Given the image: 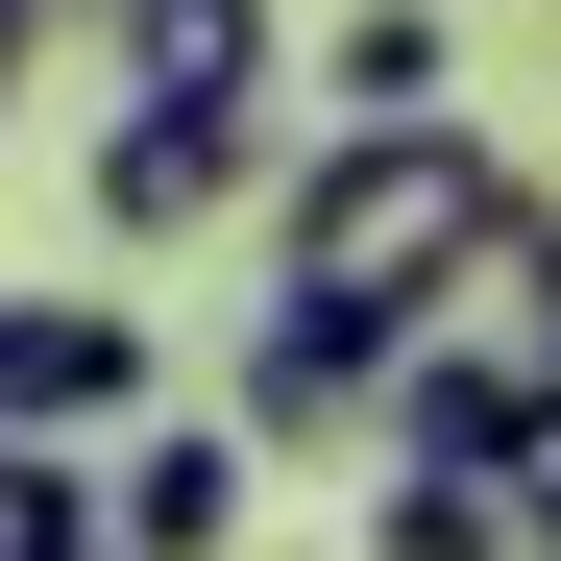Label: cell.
Masks as SVG:
<instances>
[{
    "mask_svg": "<svg viewBox=\"0 0 561 561\" xmlns=\"http://www.w3.org/2000/svg\"><path fill=\"white\" fill-rule=\"evenodd\" d=\"M489 196H513L489 123H318L294 196H268V294H294V318H366V342L415 366V318H439V268H463Z\"/></svg>",
    "mask_w": 561,
    "mask_h": 561,
    "instance_id": "cell-1",
    "label": "cell"
},
{
    "mask_svg": "<svg viewBox=\"0 0 561 561\" xmlns=\"http://www.w3.org/2000/svg\"><path fill=\"white\" fill-rule=\"evenodd\" d=\"M537 415H561V196L513 171V196L463 220V268H439L415 366H391V463H513Z\"/></svg>",
    "mask_w": 561,
    "mask_h": 561,
    "instance_id": "cell-2",
    "label": "cell"
},
{
    "mask_svg": "<svg viewBox=\"0 0 561 561\" xmlns=\"http://www.w3.org/2000/svg\"><path fill=\"white\" fill-rule=\"evenodd\" d=\"M244 196H294L268 171V99H99V147H73V220L99 244H196Z\"/></svg>",
    "mask_w": 561,
    "mask_h": 561,
    "instance_id": "cell-3",
    "label": "cell"
},
{
    "mask_svg": "<svg viewBox=\"0 0 561 561\" xmlns=\"http://www.w3.org/2000/svg\"><path fill=\"white\" fill-rule=\"evenodd\" d=\"M0 439L123 463V439H147V318H99V294H0Z\"/></svg>",
    "mask_w": 561,
    "mask_h": 561,
    "instance_id": "cell-4",
    "label": "cell"
},
{
    "mask_svg": "<svg viewBox=\"0 0 561 561\" xmlns=\"http://www.w3.org/2000/svg\"><path fill=\"white\" fill-rule=\"evenodd\" d=\"M220 415H244L268 463H318V439H391V342H366V318H294V294H268V318H244V366H220Z\"/></svg>",
    "mask_w": 561,
    "mask_h": 561,
    "instance_id": "cell-5",
    "label": "cell"
},
{
    "mask_svg": "<svg viewBox=\"0 0 561 561\" xmlns=\"http://www.w3.org/2000/svg\"><path fill=\"white\" fill-rule=\"evenodd\" d=\"M244 513H268V439H244V415H147V439L99 463V537H123V561H220Z\"/></svg>",
    "mask_w": 561,
    "mask_h": 561,
    "instance_id": "cell-6",
    "label": "cell"
},
{
    "mask_svg": "<svg viewBox=\"0 0 561 561\" xmlns=\"http://www.w3.org/2000/svg\"><path fill=\"white\" fill-rule=\"evenodd\" d=\"M99 99H268V0H73Z\"/></svg>",
    "mask_w": 561,
    "mask_h": 561,
    "instance_id": "cell-7",
    "label": "cell"
},
{
    "mask_svg": "<svg viewBox=\"0 0 561 561\" xmlns=\"http://www.w3.org/2000/svg\"><path fill=\"white\" fill-rule=\"evenodd\" d=\"M366 561H537V489L513 463H391L366 489Z\"/></svg>",
    "mask_w": 561,
    "mask_h": 561,
    "instance_id": "cell-8",
    "label": "cell"
},
{
    "mask_svg": "<svg viewBox=\"0 0 561 561\" xmlns=\"http://www.w3.org/2000/svg\"><path fill=\"white\" fill-rule=\"evenodd\" d=\"M318 99H342V123H439V99H463L439 0H342V25H318Z\"/></svg>",
    "mask_w": 561,
    "mask_h": 561,
    "instance_id": "cell-9",
    "label": "cell"
},
{
    "mask_svg": "<svg viewBox=\"0 0 561 561\" xmlns=\"http://www.w3.org/2000/svg\"><path fill=\"white\" fill-rule=\"evenodd\" d=\"M73 537H99V463H73V439H0V561H73Z\"/></svg>",
    "mask_w": 561,
    "mask_h": 561,
    "instance_id": "cell-10",
    "label": "cell"
},
{
    "mask_svg": "<svg viewBox=\"0 0 561 561\" xmlns=\"http://www.w3.org/2000/svg\"><path fill=\"white\" fill-rule=\"evenodd\" d=\"M25 73H49V0H0V123H25Z\"/></svg>",
    "mask_w": 561,
    "mask_h": 561,
    "instance_id": "cell-11",
    "label": "cell"
},
{
    "mask_svg": "<svg viewBox=\"0 0 561 561\" xmlns=\"http://www.w3.org/2000/svg\"><path fill=\"white\" fill-rule=\"evenodd\" d=\"M73 561H123V537H73Z\"/></svg>",
    "mask_w": 561,
    "mask_h": 561,
    "instance_id": "cell-12",
    "label": "cell"
},
{
    "mask_svg": "<svg viewBox=\"0 0 561 561\" xmlns=\"http://www.w3.org/2000/svg\"><path fill=\"white\" fill-rule=\"evenodd\" d=\"M49 25H73V0H49Z\"/></svg>",
    "mask_w": 561,
    "mask_h": 561,
    "instance_id": "cell-13",
    "label": "cell"
}]
</instances>
